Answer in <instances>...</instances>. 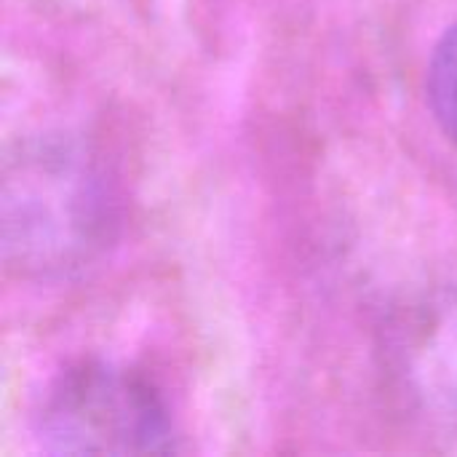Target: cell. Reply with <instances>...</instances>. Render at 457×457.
Masks as SVG:
<instances>
[{"mask_svg": "<svg viewBox=\"0 0 457 457\" xmlns=\"http://www.w3.org/2000/svg\"><path fill=\"white\" fill-rule=\"evenodd\" d=\"M40 439L67 455L174 453L161 394L137 372L104 361L67 370L40 407Z\"/></svg>", "mask_w": 457, "mask_h": 457, "instance_id": "obj_1", "label": "cell"}, {"mask_svg": "<svg viewBox=\"0 0 457 457\" xmlns=\"http://www.w3.org/2000/svg\"><path fill=\"white\" fill-rule=\"evenodd\" d=\"M426 88L436 123L457 145V24L434 48Z\"/></svg>", "mask_w": 457, "mask_h": 457, "instance_id": "obj_2", "label": "cell"}, {"mask_svg": "<svg viewBox=\"0 0 457 457\" xmlns=\"http://www.w3.org/2000/svg\"><path fill=\"white\" fill-rule=\"evenodd\" d=\"M453 353H450V364H453V372H450V386H453V399H455L457 404V337L455 343H453Z\"/></svg>", "mask_w": 457, "mask_h": 457, "instance_id": "obj_3", "label": "cell"}]
</instances>
